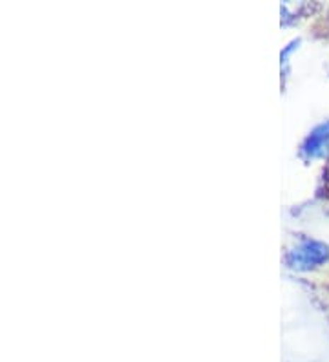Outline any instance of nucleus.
<instances>
[{
    "label": "nucleus",
    "instance_id": "f257e3e1",
    "mask_svg": "<svg viewBox=\"0 0 329 362\" xmlns=\"http://www.w3.org/2000/svg\"><path fill=\"white\" fill-rule=\"evenodd\" d=\"M329 260V245L315 238H300L285 251V265L293 271L318 269Z\"/></svg>",
    "mask_w": 329,
    "mask_h": 362
},
{
    "label": "nucleus",
    "instance_id": "f03ea898",
    "mask_svg": "<svg viewBox=\"0 0 329 362\" xmlns=\"http://www.w3.org/2000/svg\"><path fill=\"white\" fill-rule=\"evenodd\" d=\"M329 152V119L322 121L304 137L300 145V158L304 161H315Z\"/></svg>",
    "mask_w": 329,
    "mask_h": 362
}]
</instances>
